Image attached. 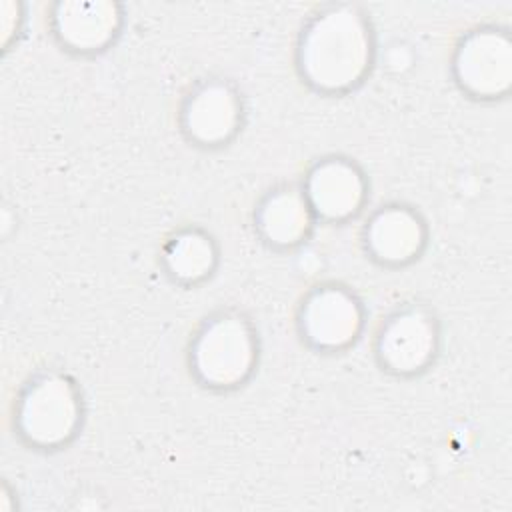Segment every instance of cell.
Returning a JSON list of instances; mask_svg holds the SVG:
<instances>
[{"label": "cell", "instance_id": "8992f818", "mask_svg": "<svg viewBox=\"0 0 512 512\" xmlns=\"http://www.w3.org/2000/svg\"><path fill=\"white\" fill-rule=\"evenodd\" d=\"M358 326L356 304L338 290H322L308 302L306 328L320 344H340L354 338Z\"/></svg>", "mask_w": 512, "mask_h": 512}, {"label": "cell", "instance_id": "30bf717a", "mask_svg": "<svg viewBox=\"0 0 512 512\" xmlns=\"http://www.w3.org/2000/svg\"><path fill=\"white\" fill-rule=\"evenodd\" d=\"M306 202L294 194H280L264 210V228L268 236L280 242L296 240L306 226Z\"/></svg>", "mask_w": 512, "mask_h": 512}, {"label": "cell", "instance_id": "8fae6325", "mask_svg": "<svg viewBox=\"0 0 512 512\" xmlns=\"http://www.w3.org/2000/svg\"><path fill=\"white\" fill-rule=\"evenodd\" d=\"M172 260H174V270H178V274H188V276H196L202 270H206L210 266V246L196 236H186L182 238L174 250L170 252Z\"/></svg>", "mask_w": 512, "mask_h": 512}, {"label": "cell", "instance_id": "6da1fadb", "mask_svg": "<svg viewBox=\"0 0 512 512\" xmlns=\"http://www.w3.org/2000/svg\"><path fill=\"white\" fill-rule=\"evenodd\" d=\"M302 56L312 82L348 86L360 78L368 58L364 30L354 16H326L310 30Z\"/></svg>", "mask_w": 512, "mask_h": 512}, {"label": "cell", "instance_id": "52a82bcc", "mask_svg": "<svg viewBox=\"0 0 512 512\" xmlns=\"http://www.w3.org/2000/svg\"><path fill=\"white\" fill-rule=\"evenodd\" d=\"M432 328L420 314H400L382 334V354L398 370L418 368L432 350Z\"/></svg>", "mask_w": 512, "mask_h": 512}, {"label": "cell", "instance_id": "7a4b0ae2", "mask_svg": "<svg viewBox=\"0 0 512 512\" xmlns=\"http://www.w3.org/2000/svg\"><path fill=\"white\" fill-rule=\"evenodd\" d=\"M252 362V338L234 318H220L206 328L196 346V364L206 380L232 384Z\"/></svg>", "mask_w": 512, "mask_h": 512}, {"label": "cell", "instance_id": "5b68a950", "mask_svg": "<svg viewBox=\"0 0 512 512\" xmlns=\"http://www.w3.org/2000/svg\"><path fill=\"white\" fill-rule=\"evenodd\" d=\"M308 196L314 210L338 218L356 210L362 196V184L348 164L328 162L318 166L312 174Z\"/></svg>", "mask_w": 512, "mask_h": 512}, {"label": "cell", "instance_id": "9c48e42d", "mask_svg": "<svg viewBox=\"0 0 512 512\" xmlns=\"http://www.w3.org/2000/svg\"><path fill=\"white\" fill-rule=\"evenodd\" d=\"M370 244L382 258H408L420 244V226L404 210H386L372 222Z\"/></svg>", "mask_w": 512, "mask_h": 512}, {"label": "cell", "instance_id": "ba28073f", "mask_svg": "<svg viewBox=\"0 0 512 512\" xmlns=\"http://www.w3.org/2000/svg\"><path fill=\"white\" fill-rule=\"evenodd\" d=\"M236 120L234 98L222 86L200 92L188 108V128L200 140L212 142L224 138Z\"/></svg>", "mask_w": 512, "mask_h": 512}, {"label": "cell", "instance_id": "277c9868", "mask_svg": "<svg viewBox=\"0 0 512 512\" xmlns=\"http://www.w3.org/2000/svg\"><path fill=\"white\" fill-rule=\"evenodd\" d=\"M458 72L462 82L478 94L500 92L510 78L508 44L492 34L472 38L460 52Z\"/></svg>", "mask_w": 512, "mask_h": 512}, {"label": "cell", "instance_id": "3957f363", "mask_svg": "<svg viewBox=\"0 0 512 512\" xmlns=\"http://www.w3.org/2000/svg\"><path fill=\"white\" fill-rule=\"evenodd\" d=\"M22 428L40 444L64 440L76 424V402L70 386L60 378H46L26 394L20 412Z\"/></svg>", "mask_w": 512, "mask_h": 512}]
</instances>
